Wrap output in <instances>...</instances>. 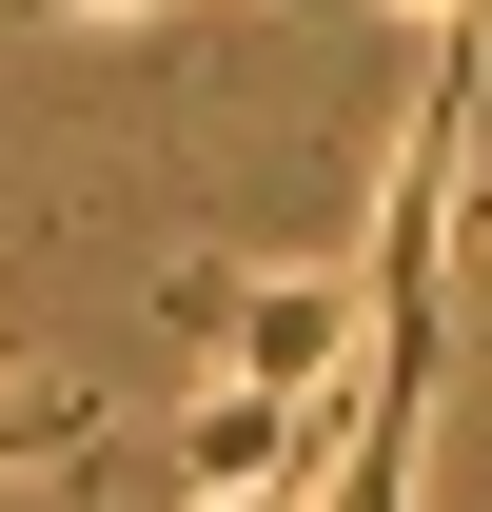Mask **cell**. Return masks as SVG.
I'll list each match as a JSON object with an SVG mask.
<instances>
[{"label":"cell","mask_w":492,"mask_h":512,"mask_svg":"<svg viewBox=\"0 0 492 512\" xmlns=\"http://www.w3.org/2000/svg\"><path fill=\"white\" fill-rule=\"evenodd\" d=\"M178 512H315V493H178Z\"/></svg>","instance_id":"obj_5"},{"label":"cell","mask_w":492,"mask_h":512,"mask_svg":"<svg viewBox=\"0 0 492 512\" xmlns=\"http://www.w3.org/2000/svg\"><path fill=\"white\" fill-rule=\"evenodd\" d=\"M158 316H178L237 394H276V414H335L355 355H374V296H355V276H237V256H197Z\"/></svg>","instance_id":"obj_1"},{"label":"cell","mask_w":492,"mask_h":512,"mask_svg":"<svg viewBox=\"0 0 492 512\" xmlns=\"http://www.w3.org/2000/svg\"><path fill=\"white\" fill-rule=\"evenodd\" d=\"M40 453H99V394L79 375H0V473H40Z\"/></svg>","instance_id":"obj_2"},{"label":"cell","mask_w":492,"mask_h":512,"mask_svg":"<svg viewBox=\"0 0 492 512\" xmlns=\"http://www.w3.org/2000/svg\"><path fill=\"white\" fill-rule=\"evenodd\" d=\"M433 20V79H492V0H414Z\"/></svg>","instance_id":"obj_3"},{"label":"cell","mask_w":492,"mask_h":512,"mask_svg":"<svg viewBox=\"0 0 492 512\" xmlns=\"http://www.w3.org/2000/svg\"><path fill=\"white\" fill-rule=\"evenodd\" d=\"M453 256H473V296H492V178H453Z\"/></svg>","instance_id":"obj_4"}]
</instances>
